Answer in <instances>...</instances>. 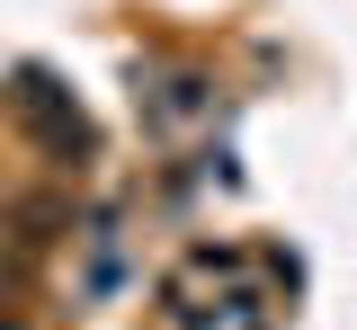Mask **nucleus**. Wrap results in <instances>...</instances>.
<instances>
[{
  "mask_svg": "<svg viewBox=\"0 0 357 330\" xmlns=\"http://www.w3.org/2000/svg\"><path fill=\"white\" fill-rule=\"evenodd\" d=\"M9 98H18V116L36 125V143H45V152H63V161H89V116H81L63 90H54L45 72H18V90H9Z\"/></svg>",
  "mask_w": 357,
  "mask_h": 330,
  "instance_id": "1",
  "label": "nucleus"
}]
</instances>
